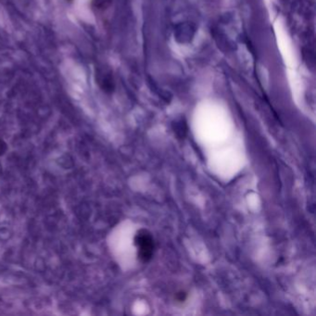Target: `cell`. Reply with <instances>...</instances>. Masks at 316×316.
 Listing matches in <instances>:
<instances>
[{
    "label": "cell",
    "instance_id": "obj_1",
    "mask_svg": "<svg viewBox=\"0 0 316 316\" xmlns=\"http://www.w3.org/2000/svg\"><path fill=\"white\" fill-rule=\"evenodd\" d=\"M135 245L138 249V257L141 262L148 263L152 259L155 244L151 233L146 229H140L135 236Z\"/></svg>",
    "mask_w": 316,
    "mask_h": 316
},
{
    "label": "cell",
    "instance_id": "obj_2",
    "mask_svg": "<svg viewBox=\"0 0 316 316\" xmlns=\"http://www.w3.org/2000/svg\"><path fill=\"white\" fill-rule=\"evenodd\" d=\"M112 3V0H92V7L95 10L100 11L107 10Z\"/></svg>",
    "mask_w": 316,
    "mask_h": 316
},
{
    "label": "cell",
    "instance_id": "obj_3",
    "mask_svg": "<svg viewBox=\"0 0 316 316\" xmlns=\"http://www.w3.org/2000/svg\"><path fill=\"white\" fill-rule=\"evenodd\" d=\"M176 298H177V301H179V302H184V301H186V298H187V294L185 291H180V292L177 293Z\"/></svg>",
    "mask_w": 316,
    "mask_h": 316
},
{
    "label": "cell",
    "instance_id": "obj_4",
    "mask_svg": "<svg viewBox=\"0 0 316 316\" xmlns=\"http://www.w3.org/2000/svg\"><path fill=\"white\" fill-rule=\"evenodd\" d=\"M6 150V145L0 140V155H2Z\"/></svg>",
    "mask_w": 316,
    "mask_h": 316
}]
</instances>
